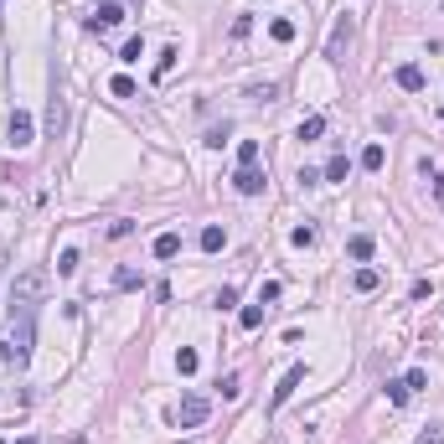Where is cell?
<instances>
[{"mask_svg":"<svg viewBox=\"0 0 444 444\" xmlns=\"http://www.w3.org/2000/svg\"><path fill=\"white\" fill-rule=\"evenodd\" d=\"M10 336H16V362L31 357V336H36V305L10 299Z\"/></svg>","mask_w":444,"mask_h":444,"instance_id":"6da1fadb","label":"cell"},{"mask_svg":"<svg viewBox=\"0 0 444 444\" xmlns=\"http://www.w3.org/2000/svg\"><path fill=\"white\" fill-rule=\"evenodd\" d=\"M42 295H47V269H26V274H16V295H10V299H21V305H36Z\"/></svg>","mask_w":444,"mask_h":444,"instance_id":"7a4b0ae2","label":"cell"},{"mask_svg":"<svg viewBox=\"0 0 444 444\" xmlns=\"http://www.w3.org/2000/svg\"><path fill=\"white\" fill-rule=\"evenodd\" d=\"M6 135H10V150H31V140H36V124H31V114H26V109H10V124H6Z\"/></svg>","mask_w":444,"mask_h":444,"instance_id":"3957f363","label":"cell"},{"mask_svg":"<svg viewBox=\"0 0 444 444\" xmlns=\"http://www.w3.org/2000/svg\"><path fill=\"white\" fill-rule=\"evenodd\" d=\"M305 377H310V367H305V362H295V367H290V372H284V377H279V387H274V398H269V408H284V403H290V398H295V387H299V383H305Z\"/></svg>","mask_w":444,"mask_h":444,"instance_id":"277c9868","label":"cell"},{"mask_svg":"<svg viewBox=\"0 0 444 444\" xmlns=\"http://www.w3.org/2000/svg\"><path fill=\"white\" fill-rule=\"evenodd\" d=\"M207 413H212V403H207L202 393H186V398H181V413H176V419H181V429H202Z\"/></svg>","mask_w":444,"mask_h":444,"instance_id":"5b68a950","label":"cell"},{"mask_svg":"<svg viewBox=\"0 0 444 444\" xmlns=\"http://www.w3.org/2000/svg\"><path fill=\"white\" fill-rule=\"evenodd\" d=\"M119 21H124V6H119V0H103L94 16H88V31H114Z\"/></svg>","mask_w":444,"mask_h":444,"instance_id":"8992f818","label":"cell"},{"mask_svg":"<svg viewBox=\"0 0 444 444\" xmlns=\"http://www.w3.org/2000/svg\"><path fill=\"white\" fill-rule=\"evenodd\" d=\"M232 186H238V197H258V191L269 186V176L258 171V165H238V176H232Z\"/></svg>","mask_w":444,"mask_h":444,"instance_id":"52a82bcc","label":"cell"},{"mask_svg":"<svg viewBox=\"0 0 444 444\" xmlns=\"http://www.w3.org/2000/svg\"><path fill=\"white\" fill-rule=\"evenodd\" d=\"M346 47H351V16H341V21H336L331 42H325V57H331V62H346Z\"/></svg>","mask_w":444,"mask_h":444,"instance_id":"ba28073f","label":"cell"},{"mask_svg":"<svg viewBox=\"0 0 444 444\" xmlns=\"http://www.w3.org/2000/svg\"><path fill=\"white\" fill-rule=\"evenodd\" d=\"M393 83L403 88V94H424V88H429V77H424L419 62H403V68L393 73Z\"/></svg>","mask_w":444,"mask_h":444,"instance_id":"9c48e42d","label":"cell"},{"mask_svg":"<svg viewBox=\"0 0 444 444\" xmlns=\"http://www.w3.org/2000/svg\"><path fill=\"white\" fill-rule=\"evenodd\" d=\"M222 248H228V232H222L217 222H207L202 228V253H222Z\"/></svg>","mask_w":444,"mask_h":444,"instance_id":"30bf717a","label":"cell"},{"mask_svg":"<svg viewBox=\"0 0 444 444\" xmlns=\"http://www.w3.org/2000/svg\"><path fill=\"white\" fill-rule=\"evenodd\" d=\"M377 284H383V274H377V269H357V274H351V290H357V295H372Z\"/></svg>","mask_w":444,"mask_h":444,"instance_id":"8fae6325","label":"cell"},{"mask_svg":"<svg viewBox=\"0 0 444 444\" xmlns=\"http://www.w3.org/2000/svg\"><path fill=\"white\" fill-rule=\"evenodd\" d=\"M264 316H269V305H264V299H258V305H243V331H258V325H264Z\"/></svg>","mask_w":444,"mask_h":444,"instance_id":"7c38bea8","label":"cell"},{"mask_svg":"<svg viewBox=\"0 0 444 444\" xmlns=\"http://www.w3.org/2000/svg\"><path fill=\"white\" fill-rule=\"evenodd\" d=\"M181 253V232H161L155 238V258H176Z\"/></svg>","mask_w":444,"mask_h":444,"instance_id":"4fadbf2b","label":"cell"},{"mask_svg":"<svg viewBox=\"0 0 444 444\" xmlns=\"http://www.w3.org/2000/svg\"><path fill=\"white\" fill-rule=\"evenodd\" d=\"M197 367H202V357H197L191 346H181V351H176V372H181V377H191Z\"/></svg>","mask_w":444,"mask_h":444,"instance_id":"5bb4252c","label":"cell"},{"mask_svg":"<svg viewBox=\"0 0 444 444\" xmlns=\"http://www.w3.org/2000/svg\"><path fill=\"white\" fill-rule=\"evenodd\" d=\"M383 165H387V150L383 145H367V150H362V171H383Z\"/></svg>","mask_w":444,"mask_h":444,"instance_id":"9a60e30c","label":"cell"},{"mask_svg":"<svg viewBox=\"0 0 444 444\" xmlns=\"http://www.w3.org/2000/svg\"><path fill=\"white\" fill-rule=\"evenodd\" d=\"M346 248H351V258H357V264H367V258H372V248H377V243L367 238V232H357V238H351Z\"/></svg>","mask_w":444,"mask_h":444,"instance_id":"2e32d148","label":"cell"},{"mask_svg":"<svg viewBox=\"0 0 444 444\" xmlns=\"http://www.w3.org/2000/svg\"><path fill=\"white\" fill-rule=\"evenodd\" d=\"M408 398H413L408 377H393V383H387V403H398V408H403V403H408Z\"/></svg>","mask_w":444,"mask_h":444,"instance_id":"e0dca14e","label":"cell"},{"mask_svg":"<svg viewBox=\"0 0 444 444\" xmlns=\"http://www.w3.org/2000/svg\"><path fill=\"white\" fill-rule=\"evenodd\" d=\"M325 135V119L320 114H310V119H299V140H320Z\"/></svg>","mask_w":444,"mask_h":444,"instance_id":"ac0fdd59","label":"cell"},{"mask_svg":"<svg viewBox=\"0 0 444 444\" xmlns=\"http://www.w3.org/2000/svg\"><path fill=\"white\" fill-rule=\"evenodd\" d=\"M351 176V161L346 155H331V165H325V181H346Z\"/></svg>","mask_w":444,"mask_h":444,"instance_id":"d6986e66","label":"cell"},{"mask_svg":"<svg viewBox=\"0 0 444 444\" xmlns=\"http://www.w3.org/2000/svg\"><path fill=\"white\" fill-rule=\"evenodd\" d=\"M269 36H274V42H295V21H269Z\"/></svg>","mask_w":444,"mask_h":444,"instance_id":"ffe728a7","label":"cell"},{"mask_svg":"<svg viewBox=\"0 0 444 444\" xmlns=\"http://www.w3.org/2000/svg\"><path fill=\"white\" fill-rule=\"evenodd\" d=\"M109 94H114V98H135V77H124V73H119V77L109 83Z\"/></svg>","mask_w":444,"mask_h":444,"instance_id":"44dd1931","label":"cell"},{"mask_svg":"<svg viewBox=\"0 0 444 444\" xmlns=\"http://www.w3.org/2000/svg\"><path fill=\"white\" fill-rule=\"evenodd\" d=\"M176 57H181V52H176V47H165L161 57H155V77H165V73H171V68H176Z\"/></svg>","mask_w":444,"mask_h":444,"instance_id":"7402d4cb","label":"cell"},{"mask_svg":"<svg viewBox=\"0 0 444 444\" xmlns=\"http://www.w3.org/2000/svg\"><path fill=\"white\" fill-rule=\"evenodd\" d=\"M140 57H145V42H140V36H129L124 52H119V62H140Z\"/></svg>","mask_w":444,"mask_h":444,"instance_id":"603a6c76","label":"cell"},{"mask_svg":"<svg viewBox=\"0 0 444 444\" xmlns=\"http://www.w3.org/2000/svg\"><path fill=\"white\" fill-rule=\"evenodd\" d=\"M238 165H258V140H243L238 145Z\"/></svg>","mask_w":444,"mask_h":444,"instance_id":"cb8c5ba5","label":"cell"},{"mask_svg":"<svg viewBox=\"0 0 444 444\" xmlns=\"http://www.w3.org/2000/svg\"><path fill=\"white\" fill-rule=\"evenodd\" d=\"M77 269V248H62L57 253V274H73Z\"/></svg>","mask_w":444,"mask_h":444,"instance_id":"d4e9b609","label":"cell"},{"mask_svg":"<svg viewBox=\"0 0 444 444\" xmlns=\"http://www.w3.org/2000/svg\"><path fill=\"white\" fill-rule=\"evenodd\" d=\"M135 284H140L135 269H119V274H114V290H135Z\"/></svg>","mask_w":444,"mask_h":444,"instance_id":"484cf974","label":"cell"},{"mask_svg":"<svg viewBox=\"0 0 444 444\" xmlns=\"http://www.w3.org/2000/svg\"><path fill=\"white\" fill-rule=\"evenodd\" d=\"M217 387H222V398H238V393H243V383H238V372H228V377H222V383H217Z\"/></svg>","mask_w":444,"mask_h":444,"instance_id":"4316f807","label":"cell"},{"mask_svg":"<svg viewBox=\"0 0 444 444\" xmlns=\"http://www.w3.org/2000/svg\"><path fill=\"white\" fill-rule=\"evenodd\" d=\"M228 135H232L228 124H212V129H207V145H212V150H222V140H228Z\"/></svg>","mask_w":444,"mask_h":444,"instance_id":"83f0119b","label":"cell"},{"mask_svg":"<svg viewBox=\"0 0 444 444\" xmlns=\"http://www.w3.org/2000/svg\"><path fill=\"white\" fill-rule=\"evenodd\" d=\"M290 243H295V248H310V243H316V228H295Z\"/></svg>","mask_w":444,"mask_h":444,"instance_id":"f1b7e54d","label":"cell"},{"mask_svg":"<svg viewBox=\"0 0 444 444\" xmlns=\"http://www.w3.org/2000/svg\"><path fill=\"white\" fill-rule=\"evenodd\" d=\"M228 305H238V290H232V284H222V290H217V310H228Z\"/></svg>","mask_w":444,"mask_h":444,"instance_id":"f546056e","label":"cell"},{"mask_svg":"<svg viewBox=\"0 0 444 444\" xmlns=\"http://www.w3.org/2000/svg\"><path fill=\"white\" fill-rule=\"evenodd\" d=\"M408 295H413V299H429V295H434V284H429V279H413Z\"/></svg>","mask_w":444,"mask_h":444,"instance_id":"4dcf8cb0","label":"cell"},{"mask_svg":"<svg viewBox=\"0 0 444 444\" xmlns=\"http://www.w3.org/2000/svg\"><path fill=\"white\" fill-rule=\"evenodd\" d=\"M408 387H413V393H419V387H429V372H424V367H413V372H408Z\"/></svg>","mask_w":444,"mask_h":444,"instance_id":"1f68e13d","label":"cell"},{"mask_svg":"<svg viewBox=\"0 0 444 444\" xmlns=\"http://www.w3.org/2000/svg\"><path fill=\"white\" fill-rule=\"evenodd\" d=\"M419 444H444V429H439V424H434V429H429V434H424V439H419Z\"/></svg>","mask_w":444,"mask_h":444,"instance_id":"d6a6232c","label":"cell"},{"mask_svg":"<svg viewBox=\"0 0 444 444\" xmlns=\"http://www.w3.org/2000/svg\"><path fill=\"white\" fill-rule=\"evenodd\" d=\"M6 357H10V346H6V341H0V362H6Z\"/></svg>","mask_w":444,"mask_h":444,"instance_id":"836d02e7","label":"cell"},{"mask_svg":"<svg viewBox=\"0 0 444 444\" xmlns=\"http://www.w3.org/2000/svg\"><path fill=\"white\" fill-rule=\"evenodd\" d=\"M16 444H36V439H31V434H26V439H16Z\"/></svg>","mask_w":444,"mask_h":444,"instance_id":"e575fe53","label":"cell"}]
</instances>
